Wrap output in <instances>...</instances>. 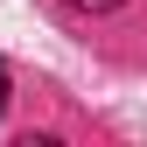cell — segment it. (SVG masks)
<instances>
[{"label":"cell","mask_w":147,"mask_h":147,"mask_svg":"<svg viewBox=\"0 0 147 147\" xmlns=\"http://www.w3.org/2000/svg\"><path fill=\"white\" fill-rule=\"evenodd\" d=\"M70 7H119V0H70Z\"/></svg>","instance_id":"obj_1"},{"label":"cell","mask_w":147,"mask_h":147,"mask_svg":"<svg viewBox=\"0 0 147 147\" xmlns=\"http://www.w3.org/2000/svg\"><path fill=\"white\" fill-rule=\"evenodd\" d=\"M0 112H7V70H0Z\"/></svg>","instance_id":"obj_2"}]
</instances>
